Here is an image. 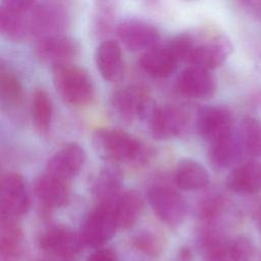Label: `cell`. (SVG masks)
Instances as JSON below:
<instances>
[{
  "mask_svg": "<svg viewBox=\"0 0 261 261\" xmlns=\"http://www.w3.org/2000/svg\"><path fill=\"white\" fill-rule=\"evenodd\" d=\"M168 47L178 61L209 70L220 66L232 50L226 36L203 31L179 34L170 40Z\"/></svg>",
  "mask_w": 261,
  "mask_h": 261,
  "instance_id": "1",
  "label": "cell"
},
{
  "mask_svg": "<svg viewBox=\"0 0 261 261\" xmlns=\"http://www.w3.org/2000/svg\"><path fill=\"white\" fill-rule=\"evenodd\" d=\"M53 84L64 102L82 107L90 104L95 96V89L88 72L70 63L52 66Z\"/></svg>",
  "mask_w": 261,
  "mask_h": 261,
  "instance_id": "2",
  "label": "cell"
},
{
  "mask_svg": "<svg viewBox=\"0 0 261 261\" xmlns=\"http://www.w3.org/2000/svg\"><path fill=\"white\" fill-rule=\"evenodd\" d=\"M65 4L60 0H46L36 4L25 13L28 35L40 39L46 36L61 34L69 21Z\"/></svg>",
  "mask_w": 261,
  "mask_h": 261,
  "instance_id": "3",
  "label": "cell"
},
{
  "mask_svg": "<svg viewBox=\"0 0 261 261\" xmlns=\"http://www.w3.org/2000/svg\"><path fill=\"white\" fill-rule=\"evenodd\" d=\"M94 145L102 156L121 162L138 160L144 154L142 143L119 129H99L94 135Z\"/></svg>",
  "mask_w": 261,
  "mask_h": 261,
  "instance_id": "4",
  "label": "cell"
},
{
  "mask_svg": "<svg viewBox=\"0 0 261 261\" xmlns=\"http://www.w3.org/2000/svg\"><path fill=\"white\" fill-rule=\"evenodd\" d=\"M117 223L111 204H98L83 223L81 237L85 245L101 247L114 234Z\"/></svg>",
  "mask_w": 261,
  "mask_h": 261,
  "instance_id": "5",
  "label": "cell"
},
{
  "mask_svg": "<svg viewBox=\"0 0 261 261\" xmlns=\"http://www.w3.org/2000/svg\"><path fill=\"white\" fill-rule=\"evenodd\" d=\"M148 198L157 217L167 225H178L185 219L186 202L175 190L167 186H154L149 191Z\"/></svg>",
  "mask_w": 261,
  "mask_h": 261,
  "instance_id": "6",
  "label": "cell"
},
{
  "mask_svg": "<svg viewBox=\"0 0 261 261\" xmlns=\"http://www.w3.org/2000/svg\"><path fill=\"white\" fill-rule=\"evenodd\" d=\"M34 53L44 63L53 65L70 63L80 53V46L72 38L55 34L37 40Z\"/></svg>",
  "mask_w": 261,
  "mask_h": 261,
  "instance_id": "7",
  "label": "cell"
},
{
  "mask_svg": "<svg viewBox=\"0 0 261 261\" xmlns=\"http://www.w3.org/2000/svg\"><path fill=\"white\" fill-rule=\"evenodd\" d=\"M83 245L85 244L81 234L62 226L50 227L39 238V246L44 252L62 259L76 257L81 253Z\"/></svg>",
  "mask_w": 261,
  "mask_h": 261,
  "instance_id": "8",
  "label": "cell"
},
{
  "mask_svg": "<svg viewBox=\"0 0 261 261\" xmlns=\"http://www.w3.org/2000/svg\"><path fill=\"white\" fill-rule=\"evenodd\" d=\"M110 102L112 108L120 117L130 120L146 113L151 97L146 88L129 85L116 89L111 95Z\"/></svg>",
  "mask_w": 261,
  "mask_h": 261,
  "instance_id": "9",
  "label": "cell"
},
{
  "mask_svg": "<svg viewBox=\"0 0 261 261\" xmlns=\"http://www.w3.org/2000/svg\"><path fill=\"white\" fill-rule=\"evenodd\" d=\"M119 41L130 51H147L156 47L159 40V31L152 24L137 19H127L116 28Z\"/></svg>",
  "mask_w": 261,
  "mask_h": 261,
  "instance_id": "10",
  "label": "cell"
},
{
  "mask_svg": "<svg viewBox=\"0 0 261 261\" xmlns=\"http://www.w3.org/2000/svg\"><path fill=\"white\" fill-rule=\"evenodd\" d=\"M1 214L16 218L30 206V197L23 178L16 173H7L1 180Z\"/></svg>",
  "mask_w": 261,
  "mask_h": 261,
  "instance_id": "11",
  "label": "cell"
},
{
  "mask_svg": "<svg viewBox=\"0 0 261 261\" xmlns=\"http://www.w3.org/2000/svg\"><path fill=\"white\" fill-rule=\"evenodd\" d=\"M197 125L201 137L211 143L231 134L232 116L223 106H206L198 114Z\"/></svg>",
  "mask_w": 261,
  "mask_h": 261,
  "instance_id": "12",
  "label": "cell"
},
{
  "mask_svg": "<svg viewBox=\"0 0 261 261\" xmlns=\"http://www.w3.org/2000/svg\"><path fill=\"white\" fill-rule=\"evenodd\" d=\"M86 154L79 144L70 143L59 149L48 161L46 172L69 181L82 169Z\"/></svg>",
  "mask_w": 261,
  "mask_h": 261,
  "instance_id": "13",
  "label": "cell"
},
{
  "mask_svg": "<svg viewBox=\"0 0 261 261\" xmlns=\"http://www.w3.org/2000/svg\"><path fill=\"white\" fill-rule=\"evenodd\" d=\"M176 87L187 97L205 99L213 95L215 82L209 69L190 65L177 76Z\"/></svg>",
  "mask_w": 261,
  "mask_h": 261,
  "instance_id": "14",
  "label": "cell"
},
{
  "mask_svg": "<svg viewBox=\"0 0 261 261\" xmlns=\"http://www.w3.org/2000/svg\"><path fill=\"white\" fill-rule=\"evenodd\" d=\"M186 113L174 106H160L151 114V129L156 139L167 140L181 134L187 126Z\"/></svg>",
  "mask_w": 261,
  "mask_h": 261,
  "instance_id": "15",
  "label": "cell"
},
{
  "mask_svg": "<svg viewBox=\"0 0 261 261\" xmlns=\"http://www.w3.org/2000/svg\"><path fill=\"white\" fill-rule=\"evenodd\" d=\"M95 59L97 68L106 82L115 83L122 77L123 58L121 48L116 41H103L96 50Z\"/></svg>",
  "mask_w": 261,
  "mask_h": 261,
  "instance_id": "16",
  "label": "cell"
},
{
  "mask_svg": "<svg viewBox=\"0 0 261 261\" xmlns=\"http://www.w3.org/2000/svg\"><path fill=\"white\" fill-rule=\"evenodd\" d=\"M178 60L169 47H153L145 51L140 60L141 69L155 79L170 76L176 69Z\"/></svg>",
  "mask_w": 261,
  "mask_h": 261,
  "instance_id": "17",
  "label": "cell"
},
{
  "mask_svg": "<svg viewBox=\"0 0 261 261\" xmlns=\"http://www.w3.org/2000/svg\"><path fill=\"white\" fill-rule=\"evenodd\" d=\"M65 181L45 171L35 185V192L39 200L49 208L64 206L69 199V188Z\"/></svg>",
  "mask_w": 261,
  "mask_h": 261,
  "instance_id": "18",
  "label": "cell"
},
{
  "mask_svg": "<svg viewBox=\"0 0 261 261\" xmlns=\"http://www.w3.org/2000/svg\"><path fill=\"white\" fill-rule=\"evenodd\" d=\"M205 248L206 261H249L250 247L243 240L222 242L209 237Z\"/></svg>",
  "mask_w": 261,
  "mask_h": 261,
  "instance_id": "19",
  "label": "cell"
},
{
  "mask_svg": "<svg viewBox=\"0 0 261 261\" xmlns=\"http://www.w3.org/2000/svg\"><path fill=\"white\" fill-rule=\"evenodd\" d=\"M226 186L238 193L254 194L261 191V163L257 161L246 162L232 169L227 178Z\"/></svg>",
  "mask_w": 261,
  "mask_h": 261,
  "instance_id": "20",
  "label": "cell"
},
{
  "mask_svg": "<svg viewBox=\"0 0 261 261\" xmlns=\"http://www.w3.org/2000/svg\"><path fill=\"white\" fill-rule=\"evenodd\" d=\"M112 209L117 226L127 228L139 219L143 210V201L137 193L125 192L115 199Z\"/></svg>",
  "mask_w": 261,
  "mask_h": 261,
  "instance_id": "21",
  "label": "cell"
},
{
  "mask_svg": "<svg viewBox=\"0 0 261 261\" xmlns=\"http://www.w3.org/2000/svg\"><path fill=\"white\" fill-rule=\"evenodd\" d=\"M175 181L182 190H201L208 185L209 174L200 163L186 159L180 161L176 167Z\"/></svg>",
  "mask_w": 261,
  "mask_h": 261,
  "instance_id": "22",
  "label": "cell"
},
{
  "mask_svg": "<svg viewBox=\"0 0 261 261\" xmlns=\"http://www.w3.org/2000/svg\"><path fill=\"white\" fill-rule=\"evenodd\" d=\"M22 231L15 218L2 216L0 229V251L3 261H12L19 253Z\"/></svg>",
  "mask_w": 261,
  "mask_h": 261,
  "instance_id": "23",
  "label": "cell"
},
{
  "mask_svg": "<svg viewBox=\"0 0 261 261\" xmlns=\"http://www.w3.org/2000/svg\"><path fill=\"white\" fill-rule=\"evenodd\" d=\"M239 142L251 157L261 156V120L255 117L242 119L239 128Z\"/></svg>",
  "mask_w": 261,
  "mask_h": 261,
  "instance_id": "24",
  "label": "cell"
},
{
  "mask_svg": "<svg viewBox=\"0 0 261 261\" xmlns=\"http://www.w3.org/2000/svg\"><path fill=\"white\" fill-rule=\"evenodd\" d=\"M121 177L120 173L113 168L103 170L95 184L94 193L99 204H111L119 196Z\"/></svg>",
  "mask_w": 261,
  "mask_h": 261,
  "instance_id": "25",
  "label": "cell"
},
{
  "mask_svg": "<svg viewBox=\"0 0 261 261\" xmlns=\"http://www.w3.org/2000/svg\"><path fill=\"white\" fill-rule=\"evenodd\" d=\"M0 97L3 105L7 107H17L23 99V90L19 80L3 63L0 66Z\"/></svg>",
  "mask_w": 261,
  "mask_h": 261,
  "instance_id": "26",
  "label": "cell"
},
{
  "mask_svg": "<svg viewBox=\"0 0 261 261\" xmlns=\"http://www.w3.org/2000/svg\"><path fill=\"white\" fill-rule=\"evenodd\" d=\"M237 154V143L232 133L210 143L209 160L217 169H223L230 165Z\"/></svg>",
  "mask_w": 261,
  "mask_h": 261,
  "instance_id": "27",
  "label": "cell"
},
{
  "mask_svg": "<svg viewBox=\"0 0 261 261\" xmlns=\"http://www.w3.org/2000/svg\"><path fill=\"white\" fill-rule=\"evenodd\" d=\"M32 115L37 129L40 133H46L51 123L52 103L48 94L42 89L36 90L33 95Z\"/></svg>",
  "mask_w": 261,
  "mask_h": 261,
  "instance_id": "28",
  "label": "cell"
},
{
  "mask_svg": "<svg viewBox=\"0 0 261 261\" xmlns=\"http://www.w3.org/2000/svg\"><path fill=\"white\" fill-rule=\"evenodd\" d=\"M0 30L5 38L12 41H22L29 38L25 13L18 14L1 9Z\"/></svg>",
  "mask_w": 261,
  "mask_h": 261,
  "instance_id": "29",
  "label": "cell"
},
{
  "mask_svg": "<svg viewBox=\"0 0 261 261\" xmlns=\"http://www.w3.org/2000/svg\"><path fill=\"white\" fill-rule=\"evenodd\" d=\"M116 10V0H96L94 27L97 35L105 36L112 31Z\"/></svg>",
  "mask_w": 261,
  "mask_h": 261,
  "instance_id": "30",
  "label": "cell"
},
{
  "mask_svg": "<svg viewBox=\"0 0 261 261\" xmlns=\"http://www.w3.org/2000/svg\"><path fill=\"white\" fill-rule=\"evenodd\" d=\"M134 246L145 255L155 257L162 251V242L154 233L145 231L134 239Z\"/></svg>",
  "mask_w": 261,
  "mask_h": 261,
  "instance_id": "31",
  "label": "cell"
},
{
  "mask_svg": "<svg viewBox=\"0 0 261 261\" xmlns=\"http://www.w3.org/2000/svg\"><path fill=\"white\" fill-rule=\"evenodd\" d=\"M222 200L217 196H211L203 200L200 205V215L204 219L213 218L221 209Z\"/></svg>",
  "mask_w": 261,
  "mask_h": 261,
  "instance_id": "32",
  "label": "cell"
},
{
  "mask_svg": "<svg viewBox=\"0 0 261 261\" xmlns=\"http://www.w3.org/2000/svg\"><path fill=\"white\" fill-rule=\"evenodd\" d=\"M36 1L37 0H1V9L23 14L36 5Z\"/></svg>",
  "mask_w": 261,
  "mask_h": 261,
  "instance_id": "33",
  "label": "cell"
},
{
  "mask_svg": "<svg viewBox=\"0 0 261 261\" xmlns=\"http://www.w3.org/2000/svg\"><path fill=\"white\" fill-rule=\"evenodd\" d=\"M87 261H115V254L110 249H100L89 256Z\"/></svg>",
  "mask_w": 261,
  "mask_h": 261,
  "instance_id": "34",
  "label": "cell"
},
{
  "mask_svg": "<svg viewBox=\"0 0 261 261\" xmlns=\"http://www.w3.org/2000/svg\"><path fill=\"white\" fill-rule=\"evenodd\" d=\"M257 222H258V227L261 231V204H260V206L258 207V210H257Z\"/></svg>",
  "mask_w": 261,
  "mask_h": 261,
  "instance_id": "35",
  "label": "cell"
}]
</instances>
